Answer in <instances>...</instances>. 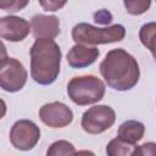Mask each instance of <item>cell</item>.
<instances>
[{"label": "cell", "mask_w": 156, "mask_h": 156, "mask_svg": "<svg viewBox=\"0 0 156 156\" xmlns=\"http://www.w3.org/2000/svg\"><path fill=\"white\" fill-rule=\"evenodd\" d=\"M99 69L107 85L117 91L133 89L140 78L136 58L122 48L110 50L101 61Z\"/></svg>", "instance_id": "cell-1"}, {"label": "cell", "mask_w": 156, "mask_h": 156, "mask_svg": "<svg viewBox=\"0 0 156 156\" xmlns=\"http://www.w3.org/2000/svg\"><path fill=\"white\" fill-rule=\"evenodd\" d=\"M30 77L40 85L52 84L61 68L62 52L52 39H35L30 48Z\"/></svg>", "instance_id": "cell-2"}, {"label": "cell", "mask_w": 156, "mask_h": 156, "mask_svg": "<svg viewBox=\"0 0 156 156\" xmlns=\"http://www.w3.org/2000/svg\"><path fill=\"white\" fill-rule=\"evenodd\" d=\"M71 34L76 44L95 46L99 44L122 41L126 37V28L118 23L100 28L87 22H80L72 28Z\"/></svg>", "instance_id": "cell-3"}, {"label": "cell", "mask_w": 156, "mask_h": 156, "mask_svg": "<svg viewBox=\"0 0 156 156\" xmlns=\"http://www.w3.org/2000/svg\"><path fill=\"white\" fill-rule=\"evenodd\" d=\"M105 91V83L93 74L73 77L67 84L68 98L78 106L99 102L104 98Z\"/></svg>", "instance_id": "cell-4"}, {"label": "cell", "mask_w": 156, "mask_h": 156, "mask_svg": "<svg viewBox=\"0 0 156 156\" xmlns=\"http://www.w3.org/2000/svg\"><path fill=\"white\" fill-rule=\"evenodd\" d=\"M116 122V112L108 105H95L82 115L80 126L88 134H101Z\"/></svg>", "instance_id": "cell-5"}, {"label": "cell", "mask_w": 156, "mask_h": 156, "mask_svg": "<svg viewBox=\"0 0 156 156\" xmlns=\"http://www.w3.org/2000/svg\"><path fill=\"white\" fill-rule=\"evenodd\" d=\"M28 73L17 58L7 57L0 62V88L7 93L20 91L27 83Z\"/></svg>", "instance_id": "cell-6"}, {"label": "cell", "mask_w": 156, "mask_h": 156, "mask_svg": "<svg viewBox=\"0 0 156 156\" xmlns=\"http://www.w3.org/2000/svg\"><path fill=\"white\" fill-rule=\"evenodd\" d=\"M40 139V128L30 119H18L10 129L12 146L21 151L32 150Z\"/></svg>", "instance_id": "cell-7"}, {"label": "cell", "mask_w": 156, "mask_h": 156, "mask_svg": "<svg viewBox=\"0 0 156 156\" xmlns=\"http://www.w3.org/2000/svg\"><path fill=\"white\" fill-rule=\"evenodd\" d=\"M39 118L50 128H63L72 123L73 112L66 104L54 101L40 107Z\"/></svg>", "instance_id": "cell-8"}, {"label": "cell", "mask_w": 156, "mask_h": 156, "mask_svg": "<svg viewBox=\"0 0 156 156\" xmlns=\"http://www.w3.org/2000/svg\"><path fill=\"white\" fill-rule=\"evenodd\" d=\"M30 33V23L20 16L0 17V39L17 43L24 40Z\"/></svg>", "instance_id": "cell-9"}, {"label": "cell", "mask_w": 156, "mask_h": 156, "mask_svg": "<svg viewBox=\"0 0 156 156\" xmlns=\"http://www.w3.org/2000/svg\"><path fill=\"white\" fill-rule=\"evenodd\" d=\"M30 30L35 39H52L56 38L60 29V20L54 15H34L30 20Z\"/></svg>", "instance_id": "cell-10"}, {"label": "cell", "mask_w": 156, "mask_h": 156, "mask_svg": "<svg viewBox=\"0 0 156 156\" xmlns=\"http://www.w3.org/2000/svg\"><path fill=\"white\" fill-rule=\"evenodd\" d=\"M100 55V51L95 46H87L82 44L73 45L67 52V62L72 68H85L93 65Z\"/></svg>", "instance_id": "cell-11"}, {"label": "cell", "mask_w": 156, "mask_h": 156, "mask_svg": "<svg viewBox=\"0 0 156 156\" xmlns=\"http://www.w3.org/2000/svg\"><path fill=\"white\" fill-rule=\"evenodd\" d=\"M145 134V126L135 119H128L119 124L118 130H117V138L130 143V144H136L143 139Z\"/></svg>", "instance_id": "cell-12"}, {"label": "cell", "mask_w": 156, "mask_h": 156, "mask_svg": "<svg viewBox=\"0 0 156 156\" xmlns=\"http://www.w3.org/2000/svg\"><path fill=\"white\" fill-rule=\"evenodd\" d=\"M136 144L127 143L119 138H113L106 146L107 156H132Z\"/></svg>", "instance_id": "cell-13"}, {"label": "cell", "mask_w": 156, "mask_h": 156, "mask_svg": "<svg viewBox=\"0 0 156 156\" xmlns=\"http://www.w3.org/2000/svg\"><path fill=\"white\" fill-rule=\"evenodd\" d=\"M76 147L67 140L54 141L46 150V156H74Z\"/></svg>", "instance_id": "cell-14"}, {"label": "cell", "mask_w": 156, "mask_h": 156, "mask_svg": "<svg viewBox=\"0 0 156 156\" xmlns=\"http://www.w3.org/2000/svg\"><path fill=\"white\" fill-rule=\"evenodd\" d=\"M155 32H156V23L155 22H149L141 26L140 30H139V39L141 41V44L149 49L151 51V54L154 55V50H155Z\"/></svg>", "instance_id": "cell-15"}, {"label": "cell", "mask_w": 156, "mask_h": 156, "mask_svg": "<svg viewBox=\"0 0 156 156\" xmlns=\"http://www.w3.org/2000/svg\"><path fill=\"white\" fill-rule=\"evenodd\" d=\"M123 5L128 13L138 16L149 10V7L151 6V1L150 0H126Z\"/></svg>", "instance_id": "cell-16"}, {"label": "cell", "mask_w": 156, "mask_h": 156, "mask_svg": "<svg viewBox=\"0 0 156 156\" xmlns=\"http://www.w3.org/2000/svg\"><path fill=\"white\" fill-rule=\"evenodd\" d=\"M132 156H156V144L154 141H147L136 145Z\"/></svg>", "instance_id": "cell-17"}, {"label": "cell", "mask_w": 156, "mask_h": 156, "mask_svg": "<svg viewBox=\"0 0 156 156\" xmlns=\"http://www.w3.org/2000/svg\"><path fill=\"white\" fill-rule=\"evenodd\" d=\"M28 5L27 0H4L0 1V9L7 12H17Z\"/></svg>", "instance_id": "cell-18"}, {"label": "cell", "mask_w": 156, "mask_h": 156, "mask_svg": "<svg viewBox=\"0 0 156 156\" xmlns=\"http://www.w3.org/2000/svg\"><path fill=\"white\" fill-rule=\"evenodd\" d=\"M94 21L98 24H108L112 21V15L107 10H100L94 13Z\"/></svg>", "instance_id": "cell-19"}, {"label": "cell", "mask_w": 156, "mask_h": 156, "mask_svg": "<svg viewBox=\"0 0 156 156\" xmlns=\"http://www.w3.org/2000/svg\"><path fill=\"white\" fill-rule=\"evenodd\" d=\"M39 4L45 11H57V10H60L61 7H63L66 5V1H52V0H49V1H39Z\"/></svg>", "instance_id": "cell-20"}, {"label": "cell", "mask_w": 156, "mask_h": 156, "mask_svg": "<svg viewBox=\"0 0 156 156\" xmlns=\"http://www.w3.org/2000/svg\"><path fill=\"white\" fill-rule=\"evenodd\" d=\"M5 58H7V50H6V46L2 43V40L0 39V62Z\"/></svg>", "instance_id": "cell-21"}, {"label": "cell", "mask_w": 156, "mask_h": 156, "mask_svg": "<svg viewBox=\"0 0 156 156\" xmlns=\"http://www.w3.org/2000/svg\"><path fill=\"white\" fill-rule=\"evenodd\" d=\"M7 112V106H6V102L0 98V119L6 115Z\"/></svg>", "instance_id": "cell-22"}, {"label": "cell", "mask_w": 156, "mask_h": 156, "mask_svg": "<svg viewBox=\"0 0 156 156\" xmlns=\"http://www.w3.org/2000/svg\"><path fill=\"white\" fill-rule=\"evenodd\" d=\"M74 156H96V155L90 150H79V151H76Z\"/></svg>", "instance_id": "cell-23"}]
</instances>
